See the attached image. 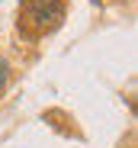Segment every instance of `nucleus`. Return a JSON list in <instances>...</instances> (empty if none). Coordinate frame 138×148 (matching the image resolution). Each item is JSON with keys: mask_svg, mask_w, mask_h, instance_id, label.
<instances>
[{"mask_svg": "<svg viewBox=\"0 0 138 148\" xmlns=\"http://www.w3.org/2000/svg\"><path fill=\"white\" fill-rule=\"evenodd\" d=\"M64 0H26L19 10V29L29 39H42L64 23Z\"/></svg>", "mask_w": 138, "mask_h": 148, "instance_id": "nucleus-1", "label": "nucleus"}, {"mask_svg": "<svg viewBox=\"0 0 138 148\" xmlns=\"http://www.w3.org/2000/svg\"><path fill=\"white\" fill-rule=\"evenodd\" d=\"M7 77H10V68H7V61L0 58V90L7 87Z\"/></svg>", "mask_w": 138, "mask_h": 148, "instance_id": "nucleus-2", "label": "nucleus"}]
</instances>
